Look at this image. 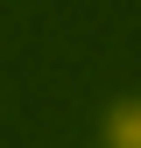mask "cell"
<instances>
[{"label": "cell", "mask_w": 141, "mask_h": 148, "mask_svg": "<svg viewBox=\"0 0 141 148\" xmlns=\"http://www.w3.org/2000/svg\"><path fill=\"white\" fill-rule=\"evenodd\" d=\"M92 127H99L106 148H141V92H113Z\"/></svg>", "instance_id": "6da1fadb"}]
</instances>
